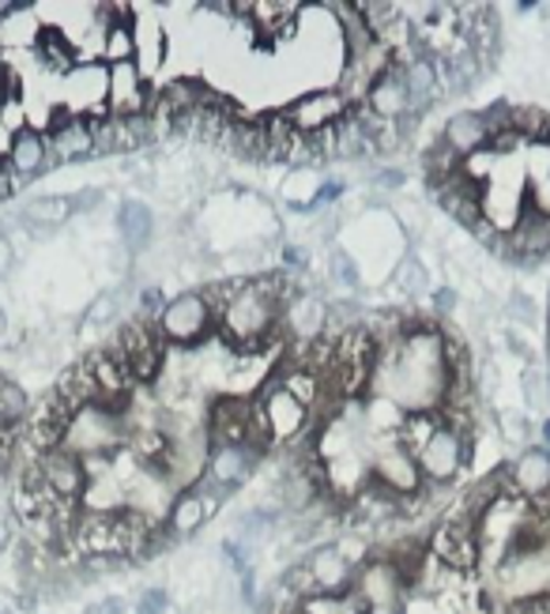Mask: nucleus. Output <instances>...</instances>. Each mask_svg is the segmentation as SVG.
<instances>
[{"label": "nucleus", "mask_w": 550, "mask_h": 614, "mask_svg": "<svg viewBox=\"0 0 550 614\" xmlns=\"http://www.w3.org/2000/svg\"><path fill=\"white\" fill-rule=\"evenodd\" d=\"M283 332L291 340H299V347L324 340V332H328V302H324V294L313 291L294 294L283 305Z\"/></svg>", "instance_id": "obj_11"}, {"label": "nucleus", "mask_w": 550, "mask_h": 614, "mask_svg": "<svg viewBox=\"0 0 550 614\" xmlns=\"http://www.w3.org/2000/svg\"><path fill=\"white\" fill-rule=\"evenodd\" d=\"M332 15H336V23H339V42H344V57H347V61H358V57H363V53L377 42V34L369 31L366 15H363V8H358V4H336V8H332Z\"/></svg>", "instance_id": "obj_15"}, {"label": "nucleus", "mask_w": 550, "mask_h": 614, "mask_svg": "<svg viewBox=\"0 0 550 614\" xmlns=\"http://www.w3.org/2000/svg\"><path fill=\"white\" fill-rule=\"evenodd\" d=\"M302 569L313 581V592H324V595H347L351 584H355V573H358L336 543H321L317 550H310V558L302 562Z\"/></svg>", "instance_id": "obj_10"}, {"label": "nucleus", "mask_w": 550, "mask_h": 614, "mask_svg": "<svg viewBox=\"0 0 550 614\" xmlns=\"http://www.w3.org/2000/svg\"><path fill=\"white\" fill-rule=\"evenodd\" d=\"M460 294L453 291V287H438L434 298H430V310H434V317H449V313L456 310Z\"/></svg>", "instance_id": "obj_24"}, {"label": "nucleus", "mask_w": 550, "mask_h": 614, "mask_svg": "<svg viewBox=\"0 0 550 614\" xmlns=\"http://www.w3.org/2000/svg\"><path fill=\"white\" fill-rule=\"evenodd\" d=\"M441 143H445L453 155L464 162V159H472V155H479V151L490 148V125L483 121V114L479 110H460L449 117L445 125H441Z\"/></svg>", "instance_id": "obj_13"}, {"label": "nucleus", "mask_w": 550, "mask_h": 614, "mask_svg": "<svg viewBox=\"0 0 550 614\" xmlns=\"http://www.w3.org/2000/svg\"><path fill=\"white\" fill-rule=\"evenodd\" d=\"M252 414H257V400H249V396H223V400H215L204 422L212 445H249Z\"/></svg>", "instance_id": "obj_8"}, {"label": "nucleus", "mask_w": 550, "mask_h": 614, "mask_svg": "<svg viewBox=\"0 0 550 614\" xmlns=\"http://www.w3.org/2000/svg\"><path fill=\"white\" fill-rule=\"evenodd\" d=\"M472 441H475L472 414L441 411V422L414 449V464L422 472V483L453 491L460 475H467V467H472Z\"/></svg>", "instance_id": "obj_1"}, {"label": "nucleus", "mask_w": 550, "mask_h": 614, "mask_svg": "<svg viewBox=\"0 0 550 614\" xmlns=\"http://www.w3.org/2000/svg\"><path fill=\"white\" fill-rule=\"evenodd\" d=\"M46 159H50L46 137H42V132H31V129L15 132L12 143H8V155H4V162H8V166H12L20 177L46 170Z\"/></svg>", "instance_id": "obj_16"}, {"label": "nucleus", "mask_w": 550, "mask_h": 614, "mask_svg": "<svg viewBox=\"0 0 550 614\" xmlns=\"http://www.w3.org/2000/svg\"><path fill=\"white\" fill-rule=\"evenodd\" d=\"M219 494L212 491V486H204V483H193L188 491H182L174 498V505H170V513H166V536H174V539H188V536H196V531L204 528L207 520L215 517V509H219Z\"/></svg>", "instance_id": "obj_9"}, {"label": "nucleus", "mask_w": 550, "mask_h": 614, "mask_svg": "<svg viewBox=\"0 0 550 614\" xmlns=\"http://www.w3.org/2000/svg\"><path fill=\"white\" fill-rule=\"evenodd\" d=\"M498 430H502L505 441H513V445H520V449H528V441L536 438V427H531V419H528V414H520V411H502Z\"/></svg>", "instance_id": "obj_22"}, {"label": "nucleus", "mask_w": 550, "mask_h": 614, "mask_svg": "<svg viewBox=\"0 0 550 614\" xmlns=\"http://www.w3.org/2000/svg\"><path fill=\"white\" fill-rule=\"evenodd\" d=\"M400 185H403V170H396V166L374 170V188H400Z\"/></svg>", "instance_id": "obj_25"}, {"label": "nucleus", "mask_w": 550, "mask_h": 614, "mask_svg": "<svg viewBox=\"0 0 550 614\" xmlns=\"http://www.w3.org/2000/svg\"><path fill=\"white\" fill-rule=\"evenodd\" d=\"M117 227H121V238L129 241L132 249H143L155 230V219H151V207L140 201H125L121 215H117Z\"/></svg>", "instance_id": "obj_17"}, {"label": "nucleus", "mask_w": 550, "mask_h": 614, "mask_svg": "<svg viewBox=\"0 0 550 614\" xmlns=\"http://www.w3.org/2000/svg\"><path fill=\"white\" fill-rule=\"evenodd\" d=\"M151 103V87L137 65L110 68V91H106V114L110 117H143Z\"/></svg>", "instance_id": "obj_12"}, {"label": "nucleus", "mask_w": 550, "mask_h": 614, "mask_svg": "<svg viewBox=\"0 0 550 614\" xmlns=\"http://www.w3.org/2000/svg\"><path fill=\"white\" fill-rule=\"evenodd\" d=\"M68 212H72V196H42V201H34L26 207V219L42 223V227H53V223L68 219Z\"/></svg>", "instance_id": "obj_20"}, {"label": "nucleus", "mask_w": 550, "mask_h": 614, "mask_svg": "<svg viewBox=\"0 0 550 614\" xmlns=\"http://www.w3.org/2000/svg\"><path fill=\"white\" fill-rule=\"evenodd\" d=\"M509 494L525 498L528 505H539L550 498V453L543 445H528L505 464Z\"/></svg>", "instance_id": "obj_7"}, {"label": "nucleus", "mask_w": 550, "mask_h": 614, "mask_svg": "<svg viewBox=\"0 0 550 614\" xmlns=\"http://www.w3.org/2000/svg\"><path fill=\"white\" fill-rule=\"evenodd\" d=\"M363 110L369 117H377V121H403V117L411 114V103H408V91H403L400 68H392L389 76H381L374 87H369Z\"/></svg>", "instance_id": "obj_14"}, {"label": "nucleus", "mask_w": 550, "mask_h": 614, "mask_svg": "<svg viewBox=\"0 0 550 614\" xmlns=\"http://www.w3.org/2000/svg\"><path fill=\"white\" fill-rule=\"evenodd\" d=\"M520 396H525L528 411H547L550 408V374L543 366H528L520 374Z\"/></svg>", "instance_id": "obj_19"}, {"label": "nucleus", "mask_w": 550, "mask_h": 614, "mask_svg": "<svg viewBox=\"0 0 550 614\" xmlns=\"http://www.w3.org/2000/svg\"><path fill=\"white\" fill-rule=\"evenodd\" d=\"M547 374H550V369H547Z\"/></svg>", "instance_id": "obj_32"}, {"label": "nucleus", "mask_w": 550, "mask_h": 614, "mask_svg": "<svg viewBox=\"0 0 550 614\" xmlns=\"http://www.w3.org/2000/svg\"><path fill=\"white\" fill-rule=\"evenodd\" d=\"M12 265V249H8V241H0V272Z\"/></svg>", "instance_id": "obj_29"}, {"label": "nucleus", "mask_w": 550, "mask_h": 614, "mask_svg": "<svg viewBox=\"0 0 550 614\" xmlns=\"http://www.w3.org/2000/svg\"><path fill=\"white\" fill-rule=\"evenodd\" d=\"M392 283L400 287L403 298H422V294L430 291V272H427V265L419 260V252H411V249L403 252L400 265H396Z\"/></svg>", "instance_id": "obj_18"}, {"label": "nucleus", "mask_w": 550, "mask_h": 614, "mask_svg": "<svg viewBox=\"0 0 550 614\" xmlns=\"http://www.w3.org/2000/svg\"><path fill=\"white\" fill-rule=\"evenodd\" d=\"M547 305H550V291H547Z\"/></svg>", "instance_id": "obj_31"}, {"label": "nucleus", "mask_w": 550, "mask_h": 614, "mask_svg": "<svg viewBox=\"0 0 550 614\" xmlns=\"http://www.w3.org/2000/svg\"><path fill=\"white\" fill-rule=\"evenodd\" d=\"M366 478L400 505L414 502L427 491L419 464H414V456L400 445V441H385L381 449H374V456L366 460Z\"/></svg>", "instance_id": "obj_3"}, {"label": "nucleus", "mask_w": 550, "mask_h": 614, "mask_svg": "<svg viewBox=\"0 0 550 614\" xmlns=\"http://www.w3.org/2000/svg\"><path fill=\"white\" fill-rule=\"evenodd\" d=\"M257 408L265 414L268 433H272L276 445H294V441L310 430V408H305L299 396L287 392V388L279 385V377H272V381L257 392Z\"/></svg>", "instance_id": "obj_4"}, {"label": "nucleus", "mask_w": 550, "mask_h": 614, "mask_svg": "<svg viewBox=\"0 0 550 614\" xmlns=\"http://www.w3.org/2000/svg\"><path fill=\"white\" fill-rule=\"evenodd\" d=\"M215 328V310L201 291H185L162 305L155 332L166 347H196Z\"/></svg>", "instance_id": "obj_2"}, {"label": "nucleus", "mask_w": 550, "mask_h": 614, "mask_svg": "<svg viewBox=\"0 0 550 614\" xmlns=\"http://www.w3.org/2000/svg\"><path fill=\"white\" fill-rule=\"evenodd\" d=\"M539 445H543L547 453H550V414H547L543 422H539Z\"/></svg>", "instance_id": "obj_28"}, {"label": "nucleus", "mask_w": 550, "mask_h": 614, "mask_svg": "<svg viewBox=\"0 0 550 614\" xmlns=\"http://www.w3.org/2000/svg\"><path fill=\"white\" fill-rule=\"evenodd\" d=\"M505 310H509L513 324H528V328H531V324H539V310H536V302H531L528 294H513Z\"/></svg>", "instance_id": "obj_23"}, {"label": "nucleus", "mask_w": 550, "mask_h": 614, "mask_svg": "<svg viewBox=\"0 0 550 614\" xmlns=\"http://www.w3.org/2000/svg\"><path fill=\"white\" fill-rule=\"evenodd\" d=\"M283 114H287V121L294 125L299 137H317V132L336 129V125L351 114V106L336 87H317V91H305L294 98Z\"/></svg>", "instance_id": "obj_5"}, {"label": "nucleus", "mask_w": 550, "mask_h": 614, "mask_svg": "<svg viewBox=\"0 0 550 614\" xmlns=\"http://www.w3.org/2000/svg\"><path fill=\"white\" fill-rule=\"evenodd\" d=\"M95 614H121V603H117V600H106V607H95Z\"/></svg>", "instance_id": "obj_30"}, {"label": "nucleus", "mask_w": 550, "mask_h": 614, "mask_svg": "<svg viewBox=\"0 0 550 614\" xmlns=\"http://www.w3.org/2000/svg\"><path fill=\"white\" fill-rule=\"evenodd\" d=\"M162 611H166V592H162V589L143 592V600H140V614H162Z\"/></svg>", "instance_id": "obj_27"}, {"label": "nucleus", "mask_w": 550, "mask_h": 614, "mask_svg": "<svg viewBox=\"0 0 550 614\" xmlns=\"http://www.w3.org/2000/svg\"><path fill=\"white\" fill-rule=\"evenodd\" d=\"M117 313V298L114 294H106V298H98V302L91 305V313H87V321L98 324V321H110Z\"/></svg>", "instance_id": "obj_26"}, {"label": "nucleus", "mask_w": 550, "mask_h": 614, "mask_svg": "<svg viewBox=\"0 0 550 614\" xmlns=\"http://www.w3.org/2000/svg\"><path fill=\"white\" fill-rule=\"evenodd\" d=\"M257 460H260V453L257 449H249V445H212L201 483L212 486V491L227 502L234 491H241V486L249 483Z\"/></svg>", "instance_id": "obj_6"}, {"label": "nucleus", "mask_w": 550, "mask_h": 614, "mask_svg": "<svg viewBox=\"0 0 550 614\" xmlns=\"http://www.w3.org/2000/svg\"><path fill=\"white\" fill-rule=\"evenodd\" d=\"M328 268H332V283L344 287L347 294H355L358 287H363V276H358V265H355V257H351L347 249H332Z\"/></svg>", "instance_id": "obj_21"}]
</instances>
